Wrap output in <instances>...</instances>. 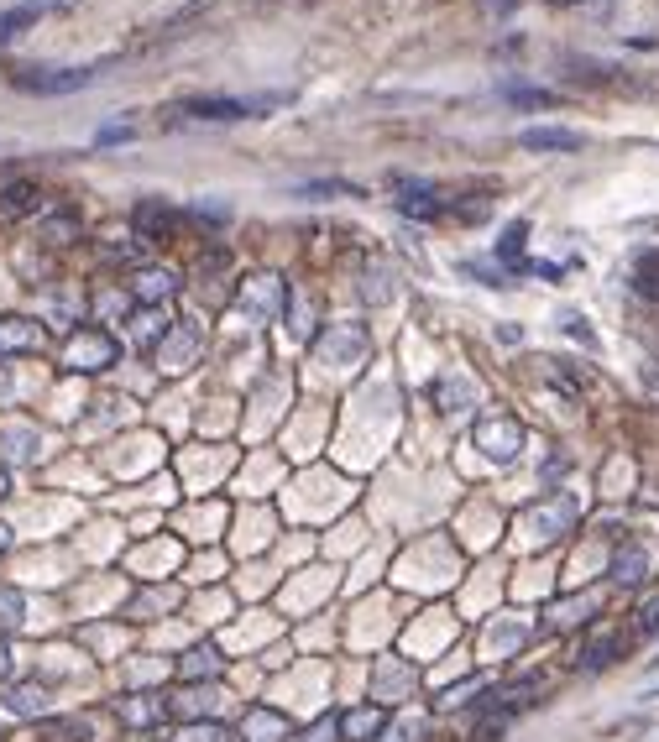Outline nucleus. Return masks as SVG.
I'll return each mask as SVG.
<instances>
[{
	"instance_id": "nucleus-1",
	"label": "nucleus",
	"mask_w": 659,
	"mask_h": 742,
	"mask_svg": "<svg viewBox=\"0 0 659 742\" xmlns=\"http://www.w3.org/2000/svg\"><path fill=\"white\" fill-rule=\"evenodd\" d=\"M267 105H278V95H257V100H231V95H199V100H184V105H173L168 126H178V121H246V115H262Z\"/></svg>"
},
{
	"instance_id": "nucleus-2",
	"label": "nucleus",
	"mask_w": 659,
	"mask_h": 742,
	"mask_svg": "<svg viewBox=\"0 0 659 742\" xmlns=\"http://www.w3.org/2000/svg\"><path fill=\"white\" fill-rule=\"evenodd\" d=\"M372 351V330L361 319H335L325 335H314V356L320 361H335V366H356L367 361Z\"/></svg>"
},
{
	"instance_id": "nucleus-3",
	"label": "nucleus",
	"mask_w": 659,
	"mask_h": 742,
	"mask_svg": "<svg viewBox=\"0 0 659 742\" xmlns=\"http://www.w3.org/2000/svg\"><path fill=\"white\" fill-rule=\"evenodd\" d=\"M121 361V345L110 330H95V324H84V330L68 335L63 345V366L68 371H105V366H116Z\"/></svg>"
},
{
	"instance_id": "nucleus-4",
	"label": "nucleus",
	"mask_w": 659,
	"mask_h": 742,
	"mask_svg": "<svg viewBox=\"0 0 659 742\" xmlns=\"http://www.w3.org/2000/svg\"><path fill=\"white\" fill-rule=\"evenodd\" d=\"M476 450L497 466H508L524 450V424L513 419V413H487V419H476Z\"/></svg>"
},
{
	"instance_id": "nucleus-5",
	"label": "nucleus",
	"mask_w": 659,
	"mask_h": 742,
	"mask_svg": "<svg viewBox=\"0 0 659 742\" xmlns=\"http://www.w3.org/2000/svg\"><path fill=\"white\" fill-rule=\"evenodd\" d=\"M199 345H204V330L194 319H178L173 330L152 345V356H157V371H168V377H178V371H189L199 361Z\"/></svg>"
},
{
	"instance_id": "nucleus-6",
	"label": "nucleus",
	"mask_w": 659,
	"mask_h": 742,
	"mask_svg": "<svg viewBox=\"0 0 659 742\" xmlns=\"http://www.w3.org/2000/svg\"><path fill=\"white\" fill-rule=\"evenodd\" d=\"M11 84L27 95H74V89L95 84V68H16Z\"/></svg>"
},
{
	"instance_id": "nucleus-7",
	"label": "nucleus",
	"mask_w": 659,
	"mask_h": 742,
	"mask_svg": "<svg viewBox=\"0 0 659 742\" xmlns=\"http://www.w3.org/2000/svg\"><path fill=\"white\" fill-rule=\"evenodd\" d=\"M283 304H288V288H283L272 272H252V277L241 283V314L252 319V324L278 319V314H283Z\"/></svg>"
},
{
	"instance_id": "nucleus-8",
	"label": "nucleus",
	"mask_w": 659,
	"mask_h": 742,
	"mask_svg": "<svg viewBox=\"0 0 659 742\" xmlns=\"http://www.w3.org/2000/svg\"><path fill=\"white\" fill-rule=\"evenodd\" d=\"M393 189H398V210L408 220H440V215H450V199L435 189V183H424V178H393Z\"/></svg>"
},
{
	"instance_id": "nucleus-9",
	"label": "nucleus",
	"mask_w": 659,
	"mask_h": 742,
	"mask_svg": "<svg viewBox=\"0 0 659 742\" xmlns=\"http://www.w3.org/2000/svg\"><path fill=\"white\" fill-rule=\"evenodd\" d=\"M429 398H435L440 413H471L476 403H482V387L471 382V371H445V377H435V387H429Z\"/></svg>"
},
{
	"instance_id": "nucleus-10",
	"label": "nucleus",
	"mask_w": 659,
	"mask_h": 742,
	"mask_svg": "<svg viewBox=\"0 0 659 742\" xmlns=\"http://www.w3.org/2000/svg\"><path fill=\"white\" fill-rule=\"evenodd\" d=\"M178 225H184V215H178L173 204H163V199H142L131 210V236H142V241H168Z\"/></svg>"
},
{
	"instance_id": "nucleus-11",
	"label": "nucleus",
	"mask_w": 659,
	"mask_h": 742,
	"mask_svg": "<svg viewBox=\"0 0 659 742\" xmlns=\"http://www.w3.org/2000/svg\"><path fill=\"white\" fill-rule=\"evenodd\" d=\"M607 581L618 586V591H633V586H644L649 581V549L639 539H628L612 549V565H607Z\"/></svg>"
},
{
	"instance_id": "nucleus-12",
	"label": "nucleus",
	"mask_w": 659,
	"mask_h": 742,
	"mask_svg": "<svg viewBox=\"0 0 659 742\" xmlns=\"http://www.w3.org/2000/svg\"><path fill=\"white\" fill-rule=\"evenodd\" d=\"M42 324L37 319H21V314H0V361L11 356H27V351H42Z\"/></svg>"
},
{
	"instance_id": "nucleus-13",
	"label": "nucleus",
	"mask_w": 659,
	"mask_h": 742,
	"mask_svg": "<svg viewBox=\"0 0 659 742\" xmlns=\"http://www.w3.org/2000/svg\"><path fill=\"white\" fill-rule=\"evenodd\" d=\"M623 659V633L618 628H602V633H592L581 648H576V669L581 675H597V669H607V664H618Z\"/></svg>"
},
{
	"instance_id": "nucleus-14",
	"label": "nucleus",
	"mask_w": 659,
	"mask_h": 742,
	"mask_svg": "<svg viewBox=\"0 0 659 742\" xmlns=\"http://www.w3.org/2000/svg\"><path fill=\"white\" fill-rule=\"evenodd\" d=\"M42 210V183L32 178H11L6 189H0V225H21L27 215Z\"/></svg>"
},
{
	"instance_id": "nucleus-15",
	"label": "nucleus",
	"mask_w": 659,
	"mask_h": 742,
	"mask_svg": "<svg viewBox=\"0 0 659 742\" xmlns=\"http://www.w3.org/2000/svg\"><path fill=\"white\" fill-rule=\"evenodd\" d=\"M173 293H178V272H168V267H142L131 277V298L142 309H163Z\"/></svg>"
},
{
	"instance_id": "nucleus-16",
	"label": "nucleus",
	"mask_w": 659,
	"mask_h": 742,
	"mask_svg": "<svg viewBox=\"0 0 659 742\" xmlns=\"http://www.w3.org/2000/svg\"><path fill=\"white\" fill-rule=\"evenodd\" d=\"M518 147L524 152H581L586 136L571 126H529V131H518Z\"/></svg>"
},
{
	"instance_id": "nucleus-17",
	"label": "nucleus",
	"mask_w": 659,
	"mask_h": 742,
	"mask_svg": "<svg viewBox=\"0 0 659 742\" xmlns=\"http://www.w3.org/2000/svg\"><path fill=\"white\" fill-rule=\"evenodd\" d=\"M581 518V507H576V497H550V502H539L534 513H529V523L539 528V539H560L565 528H571Z\"/></svg>"
},
{
	"instance_id": "nucleus-18",
	"label": "nucleus",
	"mask_w": 659,
	"mask_h": 742,
	"mask_svg": "<svg viewBox=\"0 0 659 742\" xmlns=\"http://www.w3.org/2000/svg\"><path fill=\"white\" fill-rule=\"evenodd\" d=\"M220 669H225V659H220V648H215V643H194L189 654L178 659V675H184L189 685H199V680H204V685H215V680H220Z\"/></svg>"
},
{
	"instance_id": "nucleus-19",
	"label": "nucleus",
	"mask_w": 659,
	"mask_h": 742,
	"mask_svg": "<svg viewBox=\"0 0 659 742\" xmlns=\"http://www.w3.org/2000/svg\"><path fill=\"white\" fill-rule=\"evenodd\" d=\"M597 612V596H565L550 607V617H539V628L544 633H560V628H576V622H586Z\"/></svg>"
},
{
	"instance_id": "nucleus-20",
	"label": "nucleus",
	"mask_w": 659,
	"mask_h": 742,
	"mask_svg": "<svg viewBox=\"0 0 659 742\" xmlns=\"http://www.w3.org/2000/svg\"><path fill=\"white\" fill-rule=\"evenodd\" d=\"M382 727H388V716H382V706H356L340 716V737H351V742H377Z\"/></svg>"
},
{
	"instance_id": "nucleus-21",
	"label": "nucleus",
	"mask_w": 659,
	"mask_h": 742,
	"mask_svg": "<svg viewBox=\"0 0 659 742\" xmlns=\"http://www.w3.org/2000/svg\"><path fill=\"white\" fill-rule=\"evenodd\" d=\"M116 716L126 727H152L168 716V701L163 695H126V701H116Z\"/></svg>"
},
{
	"instance_id": "nucleus-22",
	"label": "nucleus",
	"mask_w": 659,
	"mask_h": 742,
	"mask_svg": "<svg viewBox=\"0 0 659 742\" xmlns=\"http://www.w3.org/2000/svg\"><path fill=\"white\" fill-rule=\"evenodd\" d=\"M544 382H550L560 398H571L581 403V392H586V371H571V361H560V356H544Z\"/></svg>"
},
{
	"instance_id": "nucleus-23",
	"label": "nucleus",
	"mask_w": 659,
	"mask_h": 742,
	"mask_svg": "<svg viewBox=\"0 0 659 742\" xmlns=\"http://www.w3.org/2000/svg\"><path fill=\"white\" fill-rule=\"evenodd\" d=\"M220 701L215 685H189L184 695H173L168 701V716H184V722H204V711H210Z\"/></svg>"
},
{
	"instance_id": "nucleus-24",
	"label": "nucleus",
	"mask_w": 659,
	"mask_h": 742,
	"mask_svg": "<svg viewBox=\"0 0 659 742\" xmlns=\"http://www.w3.org/2000/svg\"><path fill=\"white\" fill-rule=\"evenodd\" d=\"M48 701H53V695H48V685H42V680H21V685L6 690V706L16 716H42V711H48Z\"/></svg>"
},
{
	"instance_id": "nucleus-25",
	"label": "nucleus",
	"mask_w": 659,
	"mask_h": 742,
	"mask_svg": "<svg viewBox=\"0 0 659 742\" xmlns=\"http://www.w3.org/2000/svg\"><path fill=\"white\" fill-rule=\"evenodd\" d=\"M524 241H529V220H513L503 236H497V262L513 267V272H524Z\"/></svg>"
},
{
	"instance_id": "nucleus-26",
	"label": "nucleus",
	"mask_w": 659,
	"mask_h": 742,
	"mask_svg": "<svg viewBox=\"0 0 659 742\" xmlns=\"http://www.w3.org/2000/svg\"><path fill=\"white\" fill-rule=\"evenodd\" d=\"M633 293L659 304V251H644V257L633 262Z\"/></svg>"
},
{
	"instance_id": "nucleus-27",
	"label": "nucleus",
	"mask_w": 659,
	"mask_h": 742,
	"mask_svg": "<svg viewBox=\"0 0 659 742\" xmlns=\"http://www.w3.org/2000/svg\"><path fill=\"white\" fill-rule=\"evenodd\" d=\"M21 622H27V596H21L16 586H0V638L16 633Z\"/></svg>"
},
{
	"instance_id": "nucleus-28",
	"label": "nucleus",
	"mask_w": 659,
	"mask_h": 742,
	"mask_svg": "<svg viewBox=\"0 0 659 742\" xmlns=\"http://www.w3.org/2000/svg\"><path fill=\"white\" fill-rule=\"evenodd\" d=\"M74 236H79V215L74 210H58V215L42 220V241H48V246H63V241H74Z\"/></svg>"
},
{
	"instance_id": "nucleus-29",
	"label": "nucleus",
	"mask_w": 659,
	"mask_h": 742,
	"mask_svg": "<svg viewBox=\"0 0 659 742\" xmlns=\"http://www.w3.org/2000/svg\"><path fill=\"white\" fill-rule=\"evenodd\" d=\"M283 309H288V330L299 335V340H309V335H314V309H309V298L288 288V304H283Z\"/></svg>"
},
{
	"instance_id": "nucleus-30",
	"label": "nucleus",
	"mask_w": 659,
	"mask_h": 742,
	"mask_svg": "<svg viewBox=\"0 0 659 742\" xmlns=\"http://www.w3.org/2000/svg\"><path fill=\"white\" fill-rule=\"evenodd\" d=\"M293 194H299V199H361L356 183H340V178H330V183H299Z\"/></svg>"
},
{
	"instance_id": "nucleus-31",
	"label": "nucleus",
	"mask_w": 659,
	"mask_h": 742,
	"mask_svg": "<svg viewBox=\"0 0 659 742\" xmlns=\"http://www.w3.org/2000/svg\"><path fill=\"white\" fill-rule=\"evenodd\" d=\"M168 330H173L168 309H142V314H136V335H142V345H157Z\"/></svg>"
},
{
	"instance_id": "nucleus-32",
	"label": "nucleus",
	"mask_w": 659,
	"mask_h": 742,
	"mask_svg": "<svg viewBox=\"0 0 659 742\" xmlns=\"http://www.w3.org/2000/svg\"><path fill=\"white\" fill-rule=\"evenodd\" d=\"M168 742H231V727H225V722H189L184 732H173Z\"/></svg>"
},
{
	"instance_id": "nucleus-33",
	"label": "nucleus",
	"mask_w": 659,
	"mask_h": 742,
	"mask_svg": "<svg viewBox=\"0 0 659 742\" xmlns=\"http://www.w3.org/2000/svg\"><path fill=\"white\" fill-rule=\"evenodd\" d=\"M377 742H424V722H419V716H398V722L382 727Z\"/></svg>"
},
{
	"instance_id": "nucleus-34",
	"label": "nucleus",
	"mask_w": 659,
	"mask_h": 742,
	"mask_svg": "<svg viewBox=\"0 0 659 742\" xmlns=\"http://www.w3.org/2000/svg\"><path fill=\"white\" fill-rule=\"evenodd\" d=\"M361 293H367L372 304H388V298H393V272H388V267H367V283H361Z\"/></svg>"
},
{
	"instance_id": "nucleus-35",
	"label": "nucleus",
	"mask_w": 659,
	"mask_h": 742,
	"mask_svg": "<svg viewBox=\"0 0 659 742\" xmlns=\"http://www.w3.org/2000/svg\"><path fill=\"white\" fill-rule=\"evenodd\" d=\"M42 737L48 742H95L84 722H42Z\"/></svg>"
},
{
	"instance_id": "nucleus-36",
	"label": "nucleus",
	"mask_w": 659,
	"mask_h": 742,
	"mask_svg": "<svg viewBox=\"0 0 659 742\" xmlns=\"http://www.w3.org/2000/svg\"><path fill=\"white\" fill-rule=\"evenodd\" d=\"M633 628H639L644 638H654V633H659V591L639 601V612H633Z\"/></svg>"
},
{
	"instance_id": "nucleus-37",
	"label": "nucleus",
	"mask_w": 659,
	"mask_h": 742,
	"mask_svg": "<svg viewBox=\"0 0 659 742\" xmlns=\"http://www.w3.org/2000/svg\"><path fill=\"white\" fill-rule=\"evenodd\" d=\"M100 251L110 262H142V246H136V241H105Z\"/></svg>"
},
{
	"instance_id": "nucleus-38",
	"label": "nucleus",
	"mask_w": 659,
	"mask_h": 742,
	"mask_svg": "<svg viewBox=\"0 0 659 742\" xmlns=\"http://www.w3.org/2000/svg\"><path fill=\"white\" fill-rule=\"evenodd\" d=\"M340 737V716H320L309 732H304V742H335Z\"/></svg>"
},
{
	"instance_id": "nucleus-39",
	"label": "nucleus",
	"mask_w": 659,
	"mask_h": 742,
	"mask_svg": "<svg viewBox=\"0 0 659 742\" xmlns=\"http://www.w3.org/2000/svg\"><path fill=\"white\" fill-rule=\"evenodd\" d=\"M503 95H508L513 105H555L550 89H503Z\"/></svg>"
},
{
	"instance_id": "nucleus-40",
	"label": "nucleus",
	"mask_w": 659,
	"mask_h": 742,
	"mask_svg": "<svg viewBox=\"0 0 659 742\" xmlns=\"http://www.w3.org/2000/svg\"><path fill=\"white\" fill-rule=\"evenodd\" d=\"M456 210V220H482L487 210H492V194H482V199H466V204H450Z\"/></svg>"
},
{
	"instance_id": "nucleus-41",
	"label": "nucleus",
	"mask_w": 659,
	"mask_h": 742,
	"mask_svg": "<svg viewBox=\"0 0 659 742\" xmlns=\"http://www.w3.org/2000/svg\"><path fill=\"white\" fill-rule=\"evenodd\" d=\"M565 330H571L576 340H592V330H586V319H581V314H565Z\"/></svg>"
},
{
	"instance_id": "nucleus-42",
	"label": "nucleus",
	"mask_w": 659,
	"mask_h": 742,
	"mask_svg": "<svg viewBox=\"0 0 659 742\" xmlns=\"http://www.w3.org/2000/svg\"><path fill=\"white\" fill-rule=\"evenodd\" d=\"M126 136H131V126H105V131H100V147H110V142H126Z\"/></svg>"
},
{
	"instance_id": "nucleus-43",
	"label": "nucleus",
	"mask_w": 659,
	"mask_h": 742,
	"mask_svg": "<svg viewBox=\"0 0 659 742\" xmlns=\"http://www.w3.org/2000/svg\"><path fill=\"white\" fill-rule=\"evenodd\" d=\"M644 387H649L654 398H659V361H649V366H644Z\"/></svg>"
},
{
	"instance_id": "nucleus-44",
	"label": "nucleus",
	"mask_w": 659,
	"mask_h": 742,
	"mask_svg": "<svg viewBox=\"0 0 659 742\" xmlns=\"http://www.w3.org/2000/svg\"><path fill=\"white\" fill-rule=\"evenodd\" d=\"M11 675V648H6V638H0V680Z\"/></svg>"
},
{
	"instance_id": "nucleus-45",
	"label": "nucleus",
	"mask_w": 659,
	"mask_h": 742,
	"mask_svg": "<svg viewBox=\"0 0 659 742\" xmlns=\"http://www.w3.org/2000/svg\"><path fill=\"white\" fill-rule=\"evenodd\" d=\"M518 0H487V11H513Z\"/></svg>"
},
{
	"instance_id": "nucleus-46",
	"label": "nucleus",
	"mask_w": 659,
	"mask_h": 742,
	"mask_svg": "<svg viewBox=\"0 0 659 742\" xmlns=\"http://www.w3.org/2000/svg\"><path fill=\"white\" fill-rule=\"evenodd\" d=\"M6 549H11V528H6V523H0V554H6Z\"/></svg>"
},
{
	"instance_id": "nucleus-47",
	"label": "nucleus",
	"mask_w": 659,
	"mask_h": 742,
	"mask_svg": "<svg viewBox=\"0 0 659 742\" xmlns=\"http://www.w3.org/2000/svg\"><path fill=\"white\" fill-rule=\"evenodd\" d=\"M6 492H11V476H6V471H0V502H6Z\"/></svg>"
},
{
	"instance_id": "nucleus-48",
	"label": "nucleus",
	"mask_w": 659,
	"mask_h": 742,
	"mask_svg": "<svg viewBox=\"0 0 659 742\" xmlns=\"http://www.w3.org/2000/svg\"><path fill=\"white\" fill-rule=\"evenodd\" d=\"M565 6H576V0H565Z\"/></svg>"
}]
</instances>
